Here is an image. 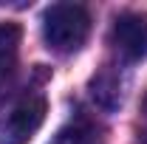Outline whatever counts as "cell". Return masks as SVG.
<instances>
[{"instance_id": "277c9868", "label": "cell", "mask_w": 147, "mask_h": 144, "mask_svg": "<svg viewBox=\"0 0 147 144\" xmlns=\"http://www.w3.org/2000/svg\"><path fill=\"white\" fill-rule=\"evenodd\" d=\"M20 40H23V28L17 23H0V88L17 68Z\"/></svg>"}, {"instance_id": "7a4b0ae2", "label": "cell", "mask_w": 147, "mask_h": 144, "mask_svg": "<svg viewBox=\"0 0 147 144\" xmlns=\"http://www.w3.org/2000/svg\"><path fill=\"white\" fill-rule=\"evenodd\" d=\"M91 34V11L79 3H54L42 17V37L57 54H74Z\"/></svg>"}, {"instance_id": "ba28073f", "label": "cell", "mask_w": 147, "mask_h": 144, "mask_svg": "<svg viewBox=\"0 0 147 144\" xmlns=\"http://www.w3.org/2000/svg\"><path fill=\"white\" fill-rule=\"evenodd\" d=\"M144 144H147V141H144Z\"/></svg>"}, {"instance_id": "5b68a950", "label": "cell", "mask_w": 147, "mask_h": 144, "mask_svg": "<svg viewBox=\"0 0 147 144\" xmlns=\"http://www.w3.org/2000/svg\"><path fill=\"white\" fill-rule=\"evenodd\" d=\"M91 93L96 99V105H102L105 110H116L122 105V82H119V73L102 68L91 79Z\"/></svg>"}, {"instance_id": "8992f818", "label": "cell", "mask_w": 147, "mask_h": 144, "mask_svg": "<svg viewBox=\"0 0 147 144\" xmlns=\"http://www.w3.org/2000/svg\"><path fill=\"white\" fill-rule=\"evenodd\" d=\"M48 144H102V133L91 119L79 116V119L68 122L65 127H59Z\"/></svg>"}, {"instance_id": "3957f363", "label": "cell", "mask_w": 147, "mask_h": 144, "mask_svg": "<svg viewBox=\"0 0 147 144\" xmlns=\"http://www.w3.org/2000/svg\"><path fill=\"white\" fill-rule=\"evenodd\" d=\"M110 37H113L116 51L125 59H130V62L147 59V17L144 14H136V11L119 14Z\"/></svg>"}, {"instance_id": "6da1fadb", "label": "cell", "mask_w": 147, "mask_h": 144, "mask_svg": "<svg viewBox=\"0 0 147 144\" xmlns=\"http://www.w3.org/2000/svg\"><path fill=\"white\" fill-rule=\"evenodd\" d=\"M45 96L40 90H17L0 102V144H28L45 122Z\"/></svg>"}, {"instance_id": "52a82bcc", "label": "cell", "mask_w": 147, "mask_h": 144, "mask_svg": "<svg viewBox=\"0 0 147 144\" xmlns=\"http://www.w3.org/2000/svg\"><path fill=\"white\" fill-rule=\"evenodd\" d=\"M142 108H144V116H147V96H144V105H142Z\"/></svg>"}]
</instances>
